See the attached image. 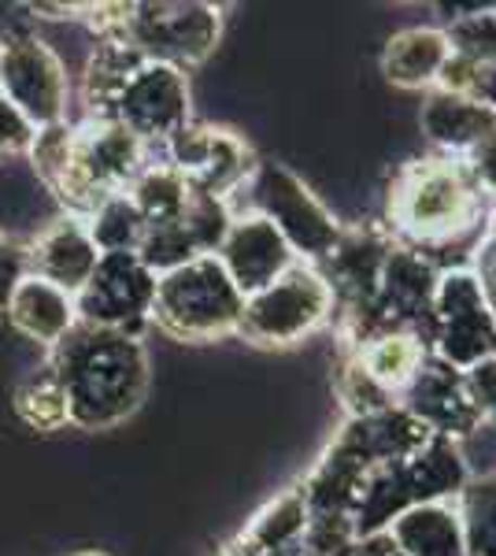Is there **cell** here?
Wrapping results in <instances>:
<instances>
[{
  "instance_id": "cell-1",
  "label": "cell",
  "mask_w": 496,
  "mask_h": 556,
  "mask_svg": "<svg viewBox=\"0 0 496 556\" xmlns=\"http://www.w3.org/2000/svg\"><path fill=\"white\" fill-rule=\"evenodd\" d=\"M382 227L441 271L474 267L496 230V201L474 182L463 160L434 152L408 160L393 175Z\"/></svg>"
},
{
  "instance_id": "cell-2",
  "label": "cell",
  "mask_w": 496,
  "mask_h": 556,
  "mask_svg": "<svg viewBox=\"0 0 496 556\" xmlns=\"http://www.w3.org/2000/svg\"><path fill=\"white\" fill-rule=\"evenodd\" d=\"M34 175L60 201L63 215L89 219L107 197L130 190V182L149 164V146L112 119L60 123L38 130L30 146Z\"/></svg>"
},
{
  "instance_id": "cell-3",
  "label": "cell",
  "mask_w": 496,
  "mask_h": 556,
  "mask_svg": "<svg viewBox=\"0 0 496 556\" xmlns=\"http://www.w3.org/2000/svg\"><path fill=\"white\" fill-rule=\"evenodd\" d=\"M44 361L56 371L71 427L78 430L126 424L149 393V353L138 334L75 323V330L52 345Z\"/></svg>"
},
{
  "instance_id": "cell-4",
  "label": "cell",
  "mask_w": 496,
  "mask_h": 556,
  "mask_svg": "<svg viewBox=\"0 0 496 556\" xmlns=\"http://www.w3.org/2000/svg\"><path fill=\"white\" fill-rule=\"evenodd\" d=\"M78 20L97 41H126L145 60L178 71L204 64L222 38V8L204 0H141V4H82Z\"/></svg>"
},
{
  "instance_id": "cell-5",
  "label": "cell",
  "mask_w": 496,
  "mask_h": 556,
  "mask_svg": "<svg viewBox=\"0 0 496 556\" xmlns=\"http://www.w3.org/2000/svg\"><path fill=\"white\" fill-rule=\"evenodd\" d=\"M471 468L456 442L434 438L419 453L404 456L396 464L374 468L367 475L359 501L352 508V538L390 531L393 519L419 505H437V501H456V493L467 486Z\"/></svg>"
},
{
  "instance_id": "cell-6",
  "label": "cell",
  "mask_w": 496,
  "mask_h": 556,
  "mask_svg": "<svg viewBox=\"0 0 496 556\" xmlns=\"http://www.w3.org/2000/svg\"><path fill=\"white\" fill-rule=\"evenodd\" d=\"M245 298L215 256H196L167 275H156L152 316L175 342H219L238 334Z\"/></svg>"
},
{
  "instance_id": "cell-7",
  "label": "cell",
  "mask_w": 496,
  "mask_h": 556,
  "mask_svg": "<svg viewBox=\"0 0 496 556\" xmlns=\"http://www.w3.org/2000/svg\"><path fill=\"white\" fill-rule=\"evenodd\" d=\"M245 201L241 212L264 215L270 227L285 238L293 256L301 264H322L341 238V223L333 212L304 186L301 175H293L285 164L256 160V172L249 175L245 190L238 193Z\"/></svg>"
},
{
  "instance_id": "cell-8",
  "label": "cell",
  "mask_w": 496,
  "mask_h": 556,
  "mask_svg": "<svg viewBox=\"0 0 496 556\" xmlns=\"http://www.w3.org/2000/svg\"><path fill=\"white\" fill-rule=\"evenodd\" d=\"M333 319V290L315 264H293L278 282L245 298L238 334L264 349H290Z\"/></svg>"
},
{
  "instance_id": "cell-9",
  "label": "cell",
  "mask_w": 496,
  "mask_h": 556,
  "mask_svg": "<svg viewBox=\"0 0 496 556\" xmlns=\"http://www.w3.org/2000/svg\"><path fill=\"white\" fill-rule=\"evenodd\" d=\"M430 353L467 371L485 356H496V312L474 267H448L437 278Z\"/></svg>"
},
{
  "instance_id": "cell-10",
  "label": "cell",
  "mask_w": 496,
  "mask_h": 556,
  "mask_svg": "<svg viewBox=\"0 0 496 556\" xmlns=\"http://www.w3.org/2000/svg\"><path fill=\"white\" fill-rule=\"evenodd\" d=\"M0 93L20 108L34 130L67 123V67L56 49L34 34H12L0 41Z\"/></svg>"
},
{
  "instance_id": "cell-11",
  "label": "cell",
  "mask_w": 496,
  "mask_h": 556,
  "mask_svg": "<svg viewBox=\"0 0 496 556\" xmlns=\"http://www.w3.org/2000/svg\"><path fill=\"white\" fill-rule=\"evenodd\" d=\"M164 160L186 178L193 193L233 201L256 172V152L230 127L212 123H186L164 146Z\"/></svg>"
},
{
  "instance_id": "cell-12",
  "label": "cell",
  "mask_w": 496,
  "mask_h": 556,
  "mask_svg": "<svg viewBox=\"0 0 496 556\" xmlns=\"http://www.w3.org/2000/svg\"><path fill=\"white\" fill-rule=\"evenodd\" d=\"M156 298V275L138 260V253H104L93 275L75 293V316L86 327L123 330L138 334L152 316Z\"/></svg>"
},
{
  "instance_id": "cell-13",
  "label": "cell",
  "mask_w": 496,
  "mask_h": 556,
  "mask_svg": "<svg viewBox=\"0 0 496 556\" xmlns=\"http://www.w3.org/2000/svg\"><path fill=\"white\" fill-rule=\"evenodd\" d=\"M112 123H119L141 146L164 149L189 119V78L186 71L145 60L123 86L112 108Z\"/></svg>"
},
{
  "instance_id": "cell-14",
  "label": "cell",
  "mask_w": 496,
  "mask_h": 556,
  "mask_svg": "<svg viewBox=\"0 0 496 556\" xmlns=\"http://www.w3.org/2000/svg\"><path fill=\"white\" fill-rule=\"evenodd\" d=\"M396 405L419 419L434 438H445V442H456V445L482 430V416H478V408H474V397H471V390H467L463 371L437 361L434 353H430L419 371L411 375V382L404 386Z\"/></svg>"
},
{
  "instance_id": "cell-15",
  "label": "cell",
  "mask_w": 496,
  "mask_h": 556,
  "mask_svg": "<svg viewBox=\"0 0 496 556\" xmlns=\"http://www.w3.org/2000/svg\"><path fill=\"white\" fill-rule=\"evenodd\" d=\"M215 260L222 264V271L230 275V282L238 286L241 298L267 290L270 282H278L293 264L301 260L293 256V249L285 245V238L264 219L252 212H233V223L222 238Z\"/></svg>"
},
{
  "instance_id": "cell-16",
  "label": "cell",
  "mask_w": 496,
  "mask_h": 556,
  "mask_svg": "<svg viewBox=\"0 0 496 556\" xmlns=\"http://www.w3.org/2000/svg\"><path fill=\"white\" fill-rule=\"evenodd\" d=\"M23 245H26V275L56 286V290L71 293V298L89 282L97 260H101L93 238H89V227L82 219H75V215L52 219L49 227L38 230Z\"/></svg>"
},
{
  "instance_id": "cell-17",
  "label": "cell",
  "mask_w": 496,
  "mask_h": 556,
  "mask_svg": "<svg viewBox=\"0 0 496 556\" xmlns=\"http://www.w3.org/2000/svg\"><path fill=\"white\" fill-rule=\"evenodd\" d=\"M419 127H422V138L430 141V149H434L437 156L463 160L467 152L496 127V115L467 93L430 89V93L422 97Z\"/></svg>"
},
{
  "instance_id": "cell-18",
  "label": "cell",
  "mask_w": 496,
  "mask_h": 556,
  "mask_svg": "<svg viewBox=\"0 0 496 556\" xmlns=\"http://www.w3.org/2000/svg\"><path fill=\"white\" fill-rule=\"evenodd\" d=\"M448 60H453V45H448V34L441 26H408V30H396L385 41L382 75L396 89L430 93V89H437Z\"/></svg>"
},
{
  "instance_id": "cell-19",
  "label": "cell",
  "mask_w": 496,
  "mask_h": 556,
  "mask_svg": "<svg viewBox=\"0 0 496 556\" xmlns=\"http://www.w3.org/2000/svg\"><path fill=\"white\" fill-rule=\"evenodd\" d=\"M4 316L12 323L15 334H23L26 342H38L44 349L60 345L78 323L75 298L56 290V286L41 282V278H34V275H26L23 282L15 286Z\"/></svg>"
},
{
  "instance_id": "cell-20",
  "label": "cell",
  "mask_w": 496,
  "mask_h": 556,
  "mask_svg": "<svg viewBox=\"0 0 496 556\" xmlns=\"http://www.w3.org/2000/svg\"><path fill=\"white\" fill-rule=\"evenodd\" d=\"M341 353H348L359 371L396 405L404 386L411 382V375L419 371L422 361L430 356V345L422 342L419 334H411V330H382V334L367 338L364 345L341 349Z\"/></svg>"
},
{
  "instance_id": "cell-21",
  "label": "cell",
  "mask_w": 496,
  "mask_h": 556,
  "mask_svg": "<svg viewBox=\"0 0 496 556\" xmlns=\"http://www.w3.org/2000/svg\"><path fill=\"white\" fill-rule=\"evenodd\" d=\"M385 534L393 538L400 556H467L453 501L411 508L400 519H393Z\"/></svg>"
},
{
  "instance_id": "cell-22",
  "label": "cell",
  "mask_w": 496,
  "mask_h": 556,
  "mask_svg": "<svg viewBox=\"0 0 496 556\" xmlns=\"http://www.w3.org/2000/svg\"><path fill=\"white\" fill-rule=\"evenodd\" d=\"M145 64L133 45L101 38L86 64L82 75V101H86V119H112V108L119 101L123 86L130 83V75Z\"/></svg>"
},
{
  "instance_id": "cell-23",
  "label": "cell",
  "mask_w": 496,
  "mask_h": 556,
  "mask_svg": "<svg viewBox=\"0 0 496 556\" xmlns=\"http://www.w3.org/2000/svg\"><path fill=\"white\" fill-rule=\"evenodd\" d=\"M308 538V505H304L301 486H290L278 493L267 508H259L252 516V523L238 534V542H245L249 549H290V545Z\"/></svg>"
},
{
  "instance_id": "cell-24",
  "label": "cell",
  "mask_w": 496,
  "mask_h": 556,
  "mask_svg": "<svg viewBox=\"0 0 496 556\" xmlns=\"http://www.w3.org/2000/svg\"><path fill=\"white\" fill-rule=\"evenodd\" d=\"M12 408H15V416L30 430H38V434H52V430L71 427L67 397H63V386L56 379V371L49 367V361L41 367H34V371L15 386Z\"/></svg>"
},
{
  "instance_id": "cell-25",
  "label": "cell",
  "mask_w": 496,
  "mask_h": 556,
  "mask_svg": "<svg viewBox=\"0 0 496 556\" xmlns=\"http://www.w3.org/2000/svg\"><path fill=\"white\" fill-rule=\"evenodd\" d=\"M456 516L467 556H496V471L471 475L456 493Z\"/></svg>"
},
{
  "instance_id": "cell-26",
  "label": "cell",
  "mask_w": 496,
  "mask_h": 556,
  "mask_svg": "<svg viewBox=\"0 0 496 556\" xmlns=\"http://www.w3.org/2000/svg\"><path fill=\"white\" fill-rule=\"evenodd\" d=\"M126 197H130L133 208L141 212V219H145V227H149V223H167V219H175V215H182L189 201V186L167 160L164 164H152L149 160V164L141 167V175L130 182Z\"/></svg>"
},
{
  "instance_id": "cell-27",
  "label": "cell",
  "mask_w": 496,
  "mask_h": 556,
  "mask_svg": "<svg viewBox=\"0 0 496 556\" xmlns=\"http://www.w3.org/2000/svg\"><path fill=\"white\" fill-rule=\"evenodd\" d=\"M89 238H93L97 253H138L141 238H145V219L133 208L126 193L107 197V201L86 219Z\"/></svg>"
},
{
  "instance_id": "cell-28",
  "label": "cell",
  "mask_w": 496,
  "mask_h": 556,
  "mask_svg": "<svg viewBox=\"0 0 496 556\" xmlns=\"http://www.w3.org/2000/svg\"><path fill=\"white\" fill-rule=\"evenodd\" d=\"M178 219H182V227H186V235H189V241H193L196 253L215 256L222 245V238H227L230 223H233V204L219 201V197L189 190V201H186V208Z\"/></svg>"
},
{
  "instance_id": "cell-29",
  "label": "cell",
  "mask_w": 496,
  "mask_h": 556,
  "mask_svg": "<svg viewBox=\"0 0 496 556\" xmlns=\"http://www.w3.org/2000/svg\"><path fill=\"white\" fill-rule=\"evenodd\" d=\"M437 89H453V93L474 97L478 104H485L496 115V60H489V64H471V60L453 52Z\"/></svg>"
},
{
  "instance_id": "cell-30",
  "label": "cell",
  "mask_w": 496,
  "mask_h": 556,
  "mask_svg": "<svg viewBox=\"0 0 496 556\" xmlns=\"http://www.w3.org/2000/svg\"><path fill=\"white\" fill-rule=\"evenodd\" d=\"M463 379L474 397L478 416H482V427L496 430V356H485V361H478L474 367H467Z\"/></svg>"
},
{
  "instance_id": "cell-31",
  "label": "cell",
  "mask_w": 496,
  "mask_h": 556,
  "mask_svg": "<svg viewBox=\"0 0 496 556\" xmlns=\"http://www.w3.org/2000/svg\"><path fill=\"white\" fill-rule=\"evenodd\" d=\"M23 278H26V245L20 238L0 230V312L8 308V301H12L15 286Z\"/></svg>"
},
{
  "instance_id": "cell-32",
  "label": "cell",
  "mask_w": 496,
  "mask_h": 556,
  "mask_svg": "<svg viewBox=\"0 0 496 556\" xmlns=\"http://www.w3.org/2000/svg\"><path fill=\"white\" fill-rule=\"evenodd\" d=\"M34 138H38V130L23 119L20 108L0 93V156H8V152H30Z\"/></svg>"
},
{
  "instance_id": "cell-33",
  "label": "cell",
  "mask_w": 496,
  "mask_h": 556,
  "mask_svg": "<svg viewBox=\"0 0 496 556\" xmlns=\"http://www.w3.org/2000/svg\"><path fill=\"white\" fill-rule=\"evenodd\" d=\"M463 164L471 167V175H474V182L482 186L485 193L496 201V127L485 134L478 146L467 152L463 156Z\"/></svg>"
},
{
  "instance_id": "cell-34",
  "label": "cell",
  "mask_w": 496,
  "mask_h": 556,
  "mask_svg": "<svg viewBox=\"0 0 496 556\" xmlns=\"http://www.w3.org/2000/svg\"><path fill=\"white\" fill-rule=\"evenodd\" d=\"M333 556H400V549L393 545L390 534H367V538H352L345 549H338Z\"/></svg>"
},
{
  "instance_id": "cell-35",
  "label": "cell",
  "mask_w": 496,
  "mask_h": 556,
  "mask_svg": "<svg viewBox=\"0 0 496 556\" xmlns=\"http://www.w3.org/2000/svg\"><path fill=\"white\" fill-rule=\"evenodd\" d=\"M26 12L41 15V20H75L82 12V4H49V0H38V4H26Z\"/></svg>"
},
{
  "instance_id": "cell-36",
  "label": "cell",
  "mask_w": 496,
  "mask_h": 556,
  "mask_svg": "<svg viewBox=\"0 0 496 556\" xmlns=\"http://www.w3.org/2000/svg\"><path fill=\"white\" fill-rule=\"evenodd\" d=\"M478 275H482V282H496V230L489 238V245L482 249V256H478Z\"/></svg>"
},
{
  "instance_id": "cell-37",
  "label": "cell",
  "mask_w": 496,
  "mask_h": 556,
  "mask_svg": "<svg viewBox=\"0 0 496 556\" xmlns=\"http://www.w3.org/2000/svg\"><path fill=\"white\" fill-rule=\"evenodd\" d=\"M75 556H107V553H97V549H93V553H75Z\"/></svg>"
}]
</instances>
